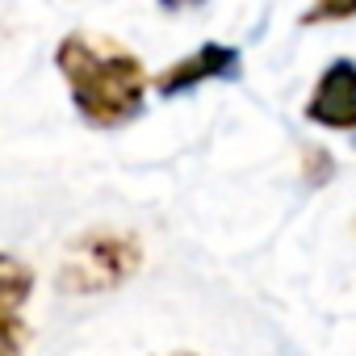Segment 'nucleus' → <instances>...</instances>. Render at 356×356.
Returning <instances> with one entry per match:
<instances>
[{
	"label": "nucleus",
	"instance_id": "1",
	"mask_svg": "<svg viewBox=\"0 0 356 356\" xmlns=\"http://www.w3.org/2000/svg\"><path fill=\"white\" fill-rule=\"evenodd\" d=\"M55 67L67 80L76 113L97 130L126 126L147 105L151 76H147L143 59L105 34L72 30L55 51Z\"/></svg>",
	"mask_w": 356,
	"mask_h": 356
},
{
	"label": "nucleus",
	"instance_id": "2",
	"mask_svg": "<svg viewBox=\"0 0 356 356\" xmlns=\"http://www.w3.org/2000/svg\"><path fill=\"white\" fill-rule=\"evenodd\" d=\"M134 268H138V243H134V235L97 231V235H84L76 243L72 260L63 264V285L76 289V293H92V289L122 285Z\"/></svg>",
	"mask_w": 356,
	"mask_h": 356
},
{
	"label": "nucleus",
	"instance_id": "3",
	"mask_svg": "<svg viewBox=\"0 0 356 356\" xmlns=\"http://www.w3.org/2000/svg\"><path fill=\"white\" fill-rule=\"evenodd\" d=\"M306 122L323 130H356V59H335L314 80Z\"/></svg>",
	"mask_w": 356,
	"mask_h": 356
},
{
	"label": "nucleus",
	"instance_id": "4",
	"mask_svg": "<svg viewBox=\"0 0 356 356\" xmlns=\"http://www.w3.org/2000/svg\"><path fill=\"white\" fill-rule=\"evenodd\" d=\"M34 293V268L0 252V356H26V306Z\"/></svg>",
	"mask_w": 356,
	"mask_h": 356
},
{
	"label": "nucleus",
	"instance_id": "5",
	"mask_svg": "<svg viewBox=\"0 0 356 356\" xmlns=\"http://www.w3.org/2000/svg\"><path fill=\"white\" fill-rule=\"evenodd\" d=\"M231 76H239V51L222 47V42H206L193 55H185V59H176L172 67H163L151 80V88L159 97H176V92H189V88H197L206 80H231Z\"/></svg>",
	"mask_w": 356,
	"mask_h": 356
},
{
	"label": "nucleus",
	"instance_id": "6",
	"mask_svg": "<svg viewBox=\"0 0 356 356\" xmlns=\"http://www.w3.org/2000/svg\"><path fill=\"white\" fill-rule=\"evenodd\" d=\"M356 17V0H314L302 13V26H327V22H352Z\"/></svg>",
	"mask_w": 356,
	"mask_h": 356
},
{
	"label": "nucleus",
	"instance_id": "7",
	"mask_svg": "<svg viewBox=\"0 0 356 356\" xmlns=\"http://www.w3.org/2000/svg\"><path fill=\"white\" fill-rule=\"evenodd\" d=\"M306 159H310V181H323V176L331 172V159H327V151H306Z\"/></svg>",
	"mask_w": 356,
	"mask_h": 356
},
{
	"label": "nucleus",
	"instance_id": "8",
	"mask_svg": "<svg viewBox=\"0 0 356 356\" xmlns=\"http://www.w3.org/2000/svg\"><path fill=\"white\" fill-rule=\"evenodd\" d=\"M163 9H185V5H193V0H159Z\"/></svg>",
	"mask_w": 356,
	"mask_h": 356
}]
</instances>
